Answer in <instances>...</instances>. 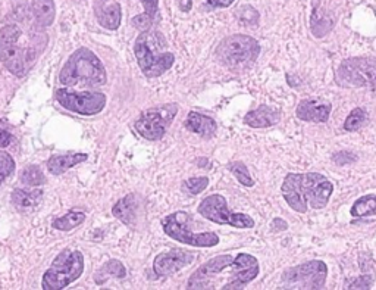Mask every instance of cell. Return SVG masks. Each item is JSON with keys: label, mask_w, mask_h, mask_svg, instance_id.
<instances>
[{"label": "cell", "mask_w": 376, "mask_h": 290, "mask_svg": "<svg viewBox=\"0 0 376 290\" xmlns=\"http://www.w3.org/2000/svg\"><path fill=\"white\" fill-rule=\"evenodd\" d=\"M281 192L291 209L306 214L309 208L322 209L328 205L334 185L319 172H290L284 178Z\"/></svg>", "instance_id": "cell-1"}, {"label": "cell", "mask_w": 376, "mask_h": 290, "mask_svg": "<svg viewBox=\"0 0 376 290\" xmlns=\"http://www.w3.org/2000/svg\"><path fill=\"white\" fill-rule=\"evenodd\" d=\"M134 55L141 73L147 78L160 77L169 71L175 62L174 53L167 51L164 38L155 30L141 31L134 44Z\"/></svg>", "instance_id": "cell-2"}, {"label": "cell", "mask_w": 376, "mask_h": 290, "mask_svg": "<svg viewBox=\"0 0 376 290\" xmlns=\"http://www.w3.org/2000/svg\"><path fill=\"white\" fill-rule=\"evenodd\" d=\"M22 30L18 26L0 29V62L15 77L26 76L38 58L40 49L36 44H24Z\"/></svg>", "instance_id": "cell-3"}, {"label": "cell", "mask_w": 376, "mask_h": 290, "mask_svg": "<svg viewBox=\"0 0 376 290\" xmlns=\"http://www.w3.org/2000/svg\"><path fill=\"white\" fill-rule=\"evenodd\" d=\"M59 81L65 87H73L77 84L103 86L106 83V70L94 52L87 48H81L65 62L59 74Z\"/></svg>", "instance_id": "cell-4"}, {"label": "cell", "mask_w": 376, "mask_h": 290, "mask_svg": "<svg viewBox=\"0 0 376 290\" xmlns=\"http://www.w3.org/2000/svg\"><path fill=\"white\" fill-rule=\"evenodd\" d=\"M84 271V255L80 251H62L41 280L43 290H62L81 277Z\"/></svg>", "instance_id": "cell-5"}, {"label": "cell", "mask_w": 376, "mask_h": 290, "mask_svg": "<svg viewBox=\"0 0 376 290\" xmlns=\"http://www.w3.org/2000/svg\"><path fill=\"white\" fill-rule=\"evenodd\" d=\"M261 55V44L250 36L234 34L224 38L216 48L218 61L228 68H247Z\"/></svg>", "instance_id": "cell-6"}, {"label": "cell", "mask_w": 376, "mask_h": 290, "mask_svg": "<svg viewBox=\"0 0 376 290\" xmlns=\"http://www.w3.org/2000/svg\"><path fill=\"white\" fill-rule=\"evenodd\" d=\"M337 83L345 88H367L376 96V58L360 56L343 61L337 70Z\"/></svg>", "instance_id": "cell-7"}, {"label": "cell", "mask_w": 376, "mask_h": 290, "mask_svg": "<svg viewBox=\"0 0 376 290\" xmlns=\"http://www.w3.org/2000/svg\"><path fill=\"white\" fill-rule=\"evenodd\" d=\"M192 218L187 212L177 211L162 219L163 232L171 239L190 244L196 248H214L219 243V236L214 232H204V233H193L190 230Z\"/></svg>", "instance_id": "cell-8"}, {"label": "cell", "mask_w": 376, "mask_h": 290, "mask_svg": "<svg viewBox=\"0 0 376 290\" xmlns=\"http://www.w3.org/2000/svg\"><path fill=\"white\" fill-rule=\"evenodd\" d=\"M199 214L221 226H231L237 229H253L254 219L241 212H231L226 199L222 195H210L204 197L199 205Z\"/></svg>", "instance_id": "cell-9"}, {"label": "cell", "mask_w": 376, "mask_h": 290, "mask_svg": "<svg viewBox=\"0 0 376 290\" xmlns=\"http://www.w3.org/2000/svg\"><path fill=\"white\" fill-rule=\"evenodd\" d=\"M328 277V266L323 261H309L293 266L281 276V283L288 289L318 290L325 287Z\"/></svg>", "instance_id": "cell-10"}, {"label": "cell", "mask_w": 376, "mask_h": 290, "mask_svg": "<svg viewBox=\"0 0 376 290\" xmlns=\"http://www.w3.org/2000/svg\"><path fill=\"white\" fill-rule=\"evenodd\" d=\"M175 114V105H162L157 108H152L140 115L134 127L141 138L155 142L164 136L167 127L169 123H172Z\"/></svg>", "instance_id": "cell-11"}, {"label": "cell", "mask_w": 376, "mask_h": 290, "mask_svg": "<svg viewBox=\"0 0 376 290\" xmlns=\"http://www.w3.org/2000/svg\"><path fill=\"white\" fill-rule=\"evenodd\" d=\"M55 96L62 108L85 117L100 114L106 106V96L100 92H70L58 88Z\"/></svg>", "instance_id": "cell-12"}, {"label": "cell", "mask_w": 376, "mask_h": 290, "mask_svg": "<svg viewBox=\"0 0 376 290\" xmlns=\"http://www.w3.org/2000/svg\"><path fill=\"white\" fill-rule=\"evenodd\" d=\"M231 269L232 273L229 276L228 283L222 286L224 290L243 289L244 286L251 283L258 276V271H261L258 261L250 254H239L234 258Z\"/></svg>", "instance_id": "cell-13"}, {"label": "cell", "mask_w": 376, "mask_h": 290, "mask_svg": "<svg viewBox=\"0 0 376 290\" xmlns=\"http://www.w3.org/2000/svg\"><path fill=\"white\" fill-rule=\"evenodd\" d=\"M194 254L184 249H172L159 254L153 261V271L157 277H168L194 262Z\"/></svg>", "instance_id": "cell-14"}, {"label": "cell", "mask_w": 376, "mask_h": 290, "mask_svg": "<svg viewBox=\"0 0 376 290\" xmlns=\"http://www.w3.org/2000/svg\"><path fill=\"white\" fill-rule=\"evenodd\" d=\"M234 261V257L231 255H219L212 258L210 261H207L206 264H203L199 270H196L190 280H188L187 287L188 289H207L212 286V280L214 277H216L218 274H221L225 269L231 266Z\"/></svg>", "instance_id": "cell-15"}, {"label": "cell", "mask_w": 376, "mask_h": 290, "mask_svg": "<svg viewBox=\"0 0 376 290\" xmlns=\"http://www.w3.org/2000/svg\"><path fill=\"white\" fill-rule=\"evenodd\" d=\"M333 105L325 100H301L296 109L298 120L306 123H326L331 117Z\"/></svg>", "instance_id": "cell-16"}, {"label": "cell", "mask_w": 376, "mask_h": 290, "mask_svg": "<svg viewBox=\"0 0 376 290\" xmlns=\"http://www.w3.org/2000/svg\"><path fill=\"white\" fill-rule=\"evenodd\" d=\"M24 9L37 22L40 27H49L55 21L53 0H26Z\"/></svg>", "instance_id": "cell-17"}, {"label": "cell", "mask_w": 376, "mask_h": 290, "mask_svg": "<svg viewBox=\"0 0 376 290\" xmlns=\"http://www.w3.org/2000/svg\"><path fill=\"white\" fill-rule=\"evenodd\" d=\"M281 121V113L268 105H261L244 117V124L251 128H266Z\"/></svg>", "instance_id": "cell-18"}, {"label": "cell", "mask_w": 376, "mask_h": 290, "mask_svg": "<svg viewBox=\"0 0 376 290\" xmlns=\"http://www.w3.org/2000/svg\"><path fill=\"white\" fill-rule=\"evenodd\" d=\"M138 196L137 195H128L118 200L115 207L112 208V214L121 219L127 226H135V221L138 219L140 207H138Z\"/></svg>", "instance_id": "cell-19"}, {"label": "cell", "mask_w": 376, "mask_h": 290, "mask_svg": "<svg viewBox=\"0 0 376 290\" xmlns=\"http://www.w3.org/2000/svg\"><path fill=\"white\" fill-rule=\"evenodd\" d=\"M187 130H190L194 135H199L202 138H212L215 136L218 130L216 121L207 115L199 114V113H190L185 120Z\"/></svg>", "instance_id": "cell-20"}, {"label": "cell", "mask_w": 376, "mask_h": 290, "mask_svg": "<svg viewBox=\"0 0 376 290\" xmlns=\"http://www.w3.org/2000/svg\"><path fill=\"white\" fill-rule=\"evenodd\" d=\"M88 160L87 153H70V155H56L47 161V170L52 174L59 175L68 171L69 168H73L84 161Z\"/></svg>", "instance_id": "cell-21"}, {"label": "cell", "mask_w": 376, "mask_h": 290, "mask_svg": "<svg viewBox=\"0 0 376 290\" xmlns=\"http://www.w3.org/2000/svg\"><path fill=\"white\" fill-rule=\"evenodd\" d=\"M41 190H26V189H16L12 192L11 200L12 205L19 211H30L36 208L41 200Z\"/></svg>", "instance_id": "cell-22"}, {"label": "cell", "mask_w": 376, "mask_h": 290, "mask_svg": "<svg viewBox=\"0 0 376 290\" xmlns=\"http://www.w3.org/2000/svg\"><path fill=\"white\" fill-rule=\"evenodd\" d=\"M145 5V12L132 18V26L141 31L150 30L157 18L159 0H141Z\"/></svg>", "instance_id": "cell-23"}, {"label": "cell", "mask_w": 376, "mask_h": 290, "mask_svg": "<svg viewBox=\"0 0 376 290\" xmlns=\"http://www.w3.org/2000/svg\"><path fill=\"white\" fill-rule=\"evenodd\" d=\"M121 19H122V9L120 4H112L98 11L99 24L108 30L113 31L120 29Z\"/></svg>", "instance_id": "cell-24"}, {"label": "cell", "mask_w": 376, "mask_h": 290, "mask_svg": "<svg viewBox=\"0 0 376 290\" xmlns=\"http://www.w3.org/2000/svg\"><path fill=\"white\" fill-rule=\"evenodd\" d=\"M85 219V214L81 211H69L66 215L56 218L52 222V227L59 232H70L81 226Z\"/></svg>", "instance_id": "cell-25"}, {"label": "cell", "mask_w": 376, "mask_h": 290, "mask_svg": "<svg viewBox=\"0 0 376 290\" xmlns=\"http://www.w3.org/2000/svg\"><path fill=\"white\" fill-rule=\"evenodd\" d=\"M352 217H370L376 215V195H366L357 199L351 208Z\"/></svg>", "instance_id": "cell-26"}, {"label": "cell", "mask_w": 376, "mask_h": 290, "mask_svg": "<svg viewBox=\"0 0 376 290\" xmlns=\"http://www.w3.org/2000/svg\"><path fill=\"white\" fill-rule=\"evenodd\" d=\"M21 182L27 186L37 187L46 182V178H44L43 171L37 165H28L21 172Z\"/></svg>", "instance_id": "cell-27"}, {"label": "cell", "mask_w": 376, "mask_h": 290, "mask_svg": "<svg viewBox=\"0 0 376 290\" xmlns=\"http://www.w3.org/2000/svg\"><path fill=\"white\" fill-rule=\"evenodd\" d=\"M367 120V115H366V110L362 109V108H356L352 109L350 115L347 117L345 123H344V130L345 131H357L363 127V124L366 123Z\"/></svg>", "instance_id": "cell-28"}, {"label": "cell", "mask_w": 376, "mask_h": 290, "mask_svg": "<svg viewBox=\"0 0 376 290\" xmlns=\"http://www.w3.org/2000/svg\"><path fill=\"white\" fill-rule=\"evenodd\" d=\"M229 170L243 186H246V187H253L254 186V180L251 178V175H250V172H249V170H247L244 162L235 161V162L229 164Z\"/></svg>", "instance_id": "cell-29"}, {"label": "cell", "mask_w": 376, "mask_h": 290, "mask_svg": "<svg viewBox=\"0 0 376 290\" xmlns=\"http://www.w3.org/2000/svg\"><path fill=\"white\" fill-rule=\"evenodd\" d=\"M209 185V178L207 177H194V178H188L182 183V190L187 192L188 195H199L202 193Z\"/></svg>", "instance_id": "cell-30"}, {"label": "cell", "mask_w": 376, "mask_h": 290, "mask_svg": "<svg viewBox=\"0 0 376 290\" xmlns=\"http://www.w3.org/2000/svg\"><path fill=\"white\" fill-rule=\"evenodd\" d=\"M15 170V161L12 156L4 150H0V183H4L6 177H9Z\"/></svg>", "instance_id": "cell-31"}, {"label": "cell", "mask_w": 376, "mask_h": 290, "mask_svg": "<svg viewBox=\"0 0 376 290\" xmlns=\"http://www.w3.org/2000/svg\"><path fill=\"white\" fill-rule=\"evenodd\" d=\"M103 271L108 273L109 276L116 277V279H124V277H125V269H124V265H122L120 261H116V259H112V261H109L108 264H105Z\"/></svg>", "instance_id": "cell-32"}, {"label": "cell", "mask_w": 376, "mask_h": 290, "mask_svg": "<svg viewBox=\"0 0 376 290\" xmlns=\"http://www.w3.org/2000/svg\"><path fill=\"white\" fill-rule=\"evenodd\" d=\"M373 284V279L370 276H360L356 280L345 283V289H370Z\"/></svg>", "instance_id": "cell-33"}, {"label": "cell", "mask_w": 376, "mask_h": 290, "mask_svg": "<svg viewBox=\"0 0 376 290\" xmlns=\"http://www.w3.org/2000/svg\"><path fill=\"white\" fill-rule=\"evenodd\" d=\"M12 143V135L5 128V125L0 123V147H8Z\"/></svg>", "instance_id": "cell-34"}, {"label": "cell", "mask_w": 376, "mask_h": 290, "mask_svg": "<svg viewBox=\"0 0 376 290\" xmlns=\"http://www.w3.org/2000/svg\"><path fill=\"white\" fill-rule=\"evenodd\" d=\"M254 9L251 6H243V9L240 11V19L243 22H249V24H253V22L257 21V18H251L250 14H253Z\"/></svg>", "instance_id": "cell-35"}, {"label": "cell", "mask_w": 376, "mask_h": 290, "mask_svg": "<svg viewBox=\"0 0 376 290\" xmlns=\"http://www.w3.org/2000/svg\"><path fill=\"white\" fill-rule=\"evenodd\" d=\"M206 2L214 8H228L235 2V0H206Z\"/></svg>", "instance_id": "cell-36"}, {"label": "cell", "mask_w": 376, "mask_h": 290, "mask_svg": "<svg viewBox=\"0 0 376 290\" xmlns=\"http://www.w3.org/2000/svg\"><path fill=\"white\" fill-rule=\"evenodd\" d=\"M288 226L286 221H282L281 218H275L273 222H272V230L273 232H281V230H286Z\"/></svg>", "instance_id": "cell-37"}]
</instances>
